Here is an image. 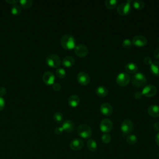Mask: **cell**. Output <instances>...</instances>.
<instances>
[{
	"label": "cell",
	"mask_w": 159,
	"mask_h": 159,
	"mask_svg": "<svg viewBox=\"0 0 159 159\" xmlns=\"http://www.w3.org/2000/svg\"><path fill=\"white\" fill-rule=\"evenodd\" d=\"M60 43L61 46L66 50L75 48L76 46V40L74 37L70 34L63 35L61 38Z\"/></svg>",
	"instance_id": "obj_1"
},
{
	"label": "cell",
	"mask_w": 159,
	"mask_h": 159,
	"mask_svg": "<svg viewBox=\"0 0 159 159\" xmlns=\"http://www.w3.org/2000/svg\"><path fill=\"white\" fill-rule=\"evenodd\" d=\"M132 83L137 87L143 86L147 82V78L145 75L140 72L134 73L132 78Z\"/></svg>",
	"instance_id": "obj_2"
},
{
	"label": "cell",
	"mask_w": 159,
	"mask_h": 159,
	"mask_svg": "<svg viewBox=\"0 0 159 159\" xmlns=\"http://www.w3.org/2000/svg\"><path fill=\"white\" fill-rule=\"evenodd\" d=\"M77 133L80 136L84 139L89 138L92 135V130L91 127L85 124H81L77 128Z\"/></svg>",
	"instance_id": "obj_3"
},
{
	"label": "cell",
	"mask_w": 159,
	"mask_h": 159,
	"mask_svg": "<svg viewBox=\"0 0 159 159\" xmlns=\"http://www.w3.org/2000/svg\"><path fill=\"white\" fill-rule=\"evenodd\" d=\"M45 61L48 66L53 68H57L61 64L60 58L56 54H51L48 55Z\"/></svg>",
	"instance_id": "obj_4"
},
{
	"label": "cell",
	"mask_w": 159,
	"mask_h": 159,
	"mask_svg": "<svg viewBox=\"0 0 159 159\" xmlns=\"http://www.w3.org/2000/svg\"><path fill=\"white\" fill-rule=\"evenodd\" d=\"M134 127L133 122L129 119H124L120 125V129L124 134H129L134 130Z\"/></svg>",
	"instance_id": "obj_5"
},
{
	"label": "cell",
	"mask_w": 159,
	"mask_h": 159,
	"mask_svg": "<svg viewBox=\"0 0 159 159\" xmlns=\"http://www.w3.org/2000/svg\"><path fill=\"white\" fill-rule=\"evenodd\" d=\"M116 83L122 86L127 85L130 80V77L129 75L125 72H120L116 76Z\"/></svg>",
	"instance_id": "obj_6"
},
{
	"label": "cell",
	"mask_w": 159,
	"mask_h": 159,
	"mask_svg": "<svg viewBox=\"0 0 159 159\" xmlns=\"http://www.w3.org/2000/svg\"><path fill=\"white\" fill-rule=\"evenodd\" d=\"M130 2H132L130 0H127L126 2L120 3L119 5H118L117 8V12L120 15L128 14L131 11Z\"/></svg>",
	"instance_id": "obj_7"
},
{
	"label": "cell",
	"mask_w": 159,
	"mask_h": 159,
	"mask_svg": "<svg viewBox=\"0 0 159 159\" xmlns=\"http://www.w3.org/2000/svg\"><path fill=\"white\" fill-rule=\"evenodd\" d=\"M100 129L104 133L109 132L113 127V123L109 119L106 118L102 119L100 122Z\"/></svg>",
	"instance_id": "obj_8"
},
{
	"label": "cell",
	"mask_w": 159,
	"mask_h": 159,
	"mask_svg": "<svg viewBox=\"0 0 159 159\" xmlns=\"http://www.w3.org/2000/svg\"><path fill=\"white\" fill-rule=\"evenodd\" d=\"M75 53L77 56L83 57L87 55L88 53V48L84 44L80 43L75 46Z\"/></svg>",
	"instance_id": "obj_9"
},
{
	"label": "cell",
	"mask_w": 159,
	"mask_h": 159,
	"mask_svg": "<svg viewBox=\"0 0 159 159\" xmlns=\"http://www.w3.org/2000/svg\"><path fill=\"white\" fill-rule=\"evenodd\" d=\"M157 91V89L155 86L153 84H148L145 86L141 92L143 95L147 97H151L154 96L156 94Z\"/></svg>",
	"instance_id": "obj_10"
},
{
	"label": "cell",
	"mask_w": 159,
	"mask_h": 159,
	"mask_svg": "<svg viewBox=\"0 0 159 159\" xmlns=\"http://www.w3.org/2000/svg\"><path fill=\"white\" fill-rule=\"evenodd\" d=\"M76 79L79 83L83 85L88 84L90 81L89 75L87 73L84 71H81L78 73L76 76Z\"/></svg>",
	"instance_id": "obj_11"
},
{
	"label": "cell",
	"mask_w": 159,
	"mask_h": 159,
	"mask_svg": "<svg viewBox=\"0 0 159 159\" xmlns=\"http://www.w3.org/2000/svg\"><path fill=\"white\" fill-rule=\"evenodd\" d=\"M132 42V43L134 44L135 45L139 46V47H142V46H144L147 44V39L143 35H135L133 38Z\"/></svg>",
	"instance_id": "obj_12"
},
{
	"label": "cell",
	"mask_w": 159,
	"mask_h": 159,
	"mask_svg": "<svg viewBox=\"0 0 159 159\" xmlns=\"http://www.w3.org/2000/svg\"><path fill=\"white\" fill-rule=\"evenodd\" d=\"M43 81L48 85L53 84L55 83V76L54 74L51 71H46L43 73L42 76Z\"/></svg>",
	"instance_id": "obj_13"
},
{
	"label": "cell",
	"mask_w": 159,
	"mask_h": 159,
	"mask_svg": "<svg viewBox=\"0 0 159 159\" xmlns=\"http://www.w3.org/2000/svg\"><path fill=\"white\" fill-rule=\"evenodd\" d=\"M70 147L73 150H80L84 147V142L80 139H74L70 142Z\"/></svg>",
	"instance_id": "obj_14"
},
{
	"label": "cell",
	"mask_w": 159,
	"mask_h": 159,
	"mask_svg": "<svg viewBox=\"0 0 159 159\" xmlns=\"http://www.w3.org/2000/svg\"><path fill=\"white\" fill-rule=\"evenodd\" d=\"M100 111L104 115L109 116L112 113L113 107L109 103L104 102L100 106Z\"/></svg>",
	"instance_id": "obj_15"
},
{
	"label": "cell",
	"mask_w": 159,
	"mask_h": 159,
	"mask_svg": "<svg viewBox=\"0 0 159 159\" xmlns=\"http://www.w3.org/2000/svg\"><path fill=\"white\" fill-rule=\"evenodd\" d=\"M61 127L63 130L67 132H71L75 129V123L71 120L67 119L63 122Z\"/></svg>",
	"instance_id": "obj_16"
},
{
	"label": "cell",
	"mask_w": 159,
	"mask_h": 159,
	"mask_svg": "<svg viewBox=\"0 0 159 159\" xmlns=\"http://www.w3.org/2000/svg\"><path fill=\"white\" fill-rule=\"evenodd\" d=\"M148 114L153 117L159 116V106L157 104L150 105L148 108Z\"/></svg>",
	"instance_id": "obj_17"
},
{
	"label": "cell",
	"mask_w": 159,
	"mask_h": 159,
	"mask_svg": "<svg viewBox=\"0 0 159 159\" xmlns=\"http://www.w3.org/2000/svg\"><path fill=\"white\" fill-rule=\"evenodd\" d=\"M80 101V99L79 96L76 94L70 96L68 99V102L69 105L71 107L77 106L79 104Z\"/></svg>",
	"instance_id": "obj_18"
},
{
	"label": "cell",
	"mask_w": 159,
	"mask_h": 159,
	"mask_svg": "<svg viewBox=\"0 0 159 159\" xmlns=\"http://www.w3.org/2000/svg\"><path fill=\"white\" fill-rule=\"evenodd\" d=\"M125 70L130 73H135L138 70V66L133 62L127 63L125 66Z\"/></svg>",
	"instance_id": "obj_19"
},
{
	"label": "cell",
	"mask_w": 159,
	"mask_h": 159,
	"mask_svg": "<svg viewBox=\"0 0 159 159\" xmlns=\"http://www.w3.org/2000/svg\"><path fill=\"white\" fill-rule=\"evenodd\" d=\"M152 73L155 76H159V61H154L150 65Z\"/></svg>",
	"instance_id": "obj_20"
},
{
	"label": "cell",
	"mask_w": 159,
	"mask_h": 159,
	"mask_svg": "<svg viewBox=\"0 0 159 159\" xmlns=\"http://www.w3.org/2000/svg\"><path fill=\"white\" fill-rule=\"evenodd\" d=\"M75 62V58L72 56H66L62 61L63 65L66 67H71L72 66Z\"/></svg>",
	"instance_id": "obj_21"
},
{
	"label": "cell",
	"mask_w": 159,
	"mask_h": 159,
	"mask_svg": "<svg viewBox=\"0 0 159 159\" xmlns=\"http://www.w3.org/2000/svg\"><path fill=\"white\" fill-rule=\"evenodd\" d=\"M96 93L99 96L104 97L107 95L108 90L104 86H99L96 89Z\"/></svg>",
	"instance_id": "obj_22"
},
{
	"label": "cell",
	"mask_w": 159,
	"mask_h": 159,
	"mask_svg": "<svg viewBox=\"0 0 159 159\" xmlns=\"http://www.w3.org/2000/svg\"><path fill=\"white\" fill-rule=\"evenodd\" d=\"M86 145H87V147L89 149V150L91 152H95L98 148L96 142H95L94 140H93L92 139H89L87 140Z\"/></svg>",
	"instance_id": "obj_23"
},
{
	"label": "cell",
	"mask_w": 159,
	"mask_h": 159,
	"mask_svg": "<svg viewBox=\"0 0 159 159\" xmlns=\"http://www.w3.org/2000/svg\"><path fill=\"white\" fill-rule=\"evenodd\" d=\"M19 2L20 6L26 9L31 7L33 4V1L32 0H20Z\"/></svg>",
	"instance_id": "obj_24"
},
{
	"label": "cell",
	"mask_w": 159,
	"mask_h": 159,
	"mask_svg": "<svg viewBox=\"0 0 159 159\" xmlns=\"http://www.w3.org/2000/svg\"><path fill=\"white\" fill-rule=\"evenodd\" d=\"M132 6L137 9H142L145 6V2L142 0H134L132 2Z\"/></svg>",
	"instance_id": "obj_25"
},
{
	"label": "cell",
	"mask_w": 159,
	"mask_h": 159,
	"mask_svg": "<svg viewBox=\"0 0 159 159\" xmlns=\"http://www.w3.org/2000/svg\"><path fill=\"white\" fill-rule=\"evenodd\" d=\"M11 13L14 16H18V15L20 14V13L22 12L20 6H19L17 4L12 5L11 7Z\"/></svg>",
	"instance_id": "obj_26"
},
{
	"label": "cell",
	"mask_w": 159,
	"mask_h": 159,
	"mask_svg": "<svg viewBox=\"0 0 159 159\" xmlns=\"http://www.w3.org/2000/svg\"><path fill=\"white\" fill-rule=\"evenodd\" d=\"M127 142L130 145H134L137 142V137L134 134H129L127 136L126 138Z\"/></svg>",
	"instance_id": "obj_27"
},
{
	"label": "cell",
	"mask_w": 159,
	"mask_h": 159,
	"mask_svg": "<svg viewBox=\"0 0 159 159\" xmlns=\"http://www.w3.org/2000/svg\"><path fill=\"white\" fill-rule=\"evenodd\" d=\"M117 4V0H106L105 5L108 9H113L114 8Z\"/></svg>",
	"instance_id": "obj_28"
},
{
	"label": "cell",
	"mask_w": 159,
	"mask_h": 159,
	"mask_svg": "<svg viewBox=\"0 0 159 159\" xmlns=\"http://www.w3.org/2000/svg\"><path fill=\"white\" fill-rule=\"evenodd\" d=\"M63 119V116L62 113L60 112H56L53 114V119L57 123H60L62 122Z\"/></svg>",
	"instance_id": "obj_29"
},
{
	"label": "cell",
	"mask_w": 159,
	"mask_h": 159,
	"mask_svg": "<svg viewBox=\"0 0 159 159\" xmlns=\"http://www.w3.org/2000/svg\"><path fill=\"white\" fill-rule=\"evenodd\" d=\"M55 73H56V75L59 78H63L65 77V76L66 75V71L65 70V69H63L62 68H58L56 70Z\"/></svg>",
	"instance_id": "obj_30"
},
{
	"label": "cell",
	"mask_w": 159,
	"mask_h": 159,
	"mask_svg": "<svg viewBox=\"0 0 159 159\" xmlns=\"http://www.w3.org/2000/svg\"><path fill=\"white\" fill-rule=\"evenodd\" d=\"M111 140V135L108 134L107 133H104L102 136H101V140L103 143H108L110 142Z\"/></svg>",
	"instance_id": "obj_31"
},
{
	"label": "cell",
	"mask_w": 159,
	"mask_h": 159,
	"mask_svg": "<svg viewBox=\"0 0 159 159\" xmlns=\"http://www.w3.org/2000/svg\"><path fill=\"white\" fill-rule=\"evenodd\" d=\"M132 42L129 39H124L122 43V45L123 46V47H124L125 48H130L132 46Z\"/></svg>",
	"instance_id": "obj_32"
},
{
	"label": "cell",
	"mask_w": 159,
	"mask_h": 159,
	"mask_svg": "<svg viewBox=\"0 0 159 159\" xmlns=\"http://www.w3.org/2000/svg\"><path fill=\"white\" fill-rule=\"evenodd\" d=\"M52 88L53 89L56 91H58L61 89V85L60 83H54L53 84H52Z\"/></svg>",
	"instance_id": "obj_33"
},
{
	"label": "cell",
	"mask_w": 159,
	"mask_h": 159,
	"mask_svg": "<svg viewBox=\"0 0 159 159\" xmlns=\"http://www.w3.org/2000/svg\"><path fill=\"white\" fill-rule=\"evenodd\" d=\"M55 133L57 134V135H60L63 133V129L62 128V127H60V126H58L55 129V130H54Z\"/></svg>",
	"instance_id": "obj_34"
},
{
	"label": "cell",
	"mask_w": 159,
	"mask_h": 159,
	"mask_svg": "<svg viewBox=\"0 0 159 159\" xmlns=\"http://www.w3.org/2000/svg\"><path fill=\"white\" fill-rule=\"evenodd\" d=\"M143 62L145 65H150L152 63L151 58L150 57H148V56H146V57H144Z\"/></svg>",
	"instance_id": "obj_35"
},
{
	"label": "cell",
	"mask_w": 159,
	"mask_h": 159,
	"mask_svg": "<svg viewBox=\"0 0 159 159\" xmlns=\"http://www.w3.org/2000/svg\"><path fill=\"white\" fill-rule=\"evenodd\" d=\"M5 106V101L4 98L0 96V111H2Z\"/></svg>",
	"instance_id": "obj_36"
},
{
	"label": "cell",
	"mask_w": 159,
	"mask_h": 159,
	"mask_svg": "<svg viewBox=\"0 0 159 159\" xmlns=\"http://www.w3.org/2000/svg\"><path fill=\"white\" fill-rule=\"evenodd\" d=\"M142 96L143 94L141 91H136L134 93V97L137 99H140L142 97Z\"/></svg>",
	"instance_id": "obj_37"
},
{
	"label": "cell",
	"mask_w": 159,
	"mask_h": 159,
	"mask_svg": "<svg viewBox=\"0 0 159 159\" xmlns=\"http://www.w3.org/2000/svg\"><path fill=\"white\" fill-rule=\"evenodd\" d=\"M7 92V90L6 89V88L4 87H0V96H2L6 95Z\"/></svg>",
	"instance_id": "obj_38"
},
{
	"label": "cell",
	"mask_w": 159,
	"mask_h": 159,
	"mask_svg": "<svg viewBox=\"0 0 159 159\" xmlns=\"http://www.w3.org/2000/svg\"><path fill=\"white\" fill-rule=\"evenodd\" d=\"M6 2L10 4L14 5V4H17V3L19 2V1H17V0H6Z\"/></svg>",
	"instance_id": "obj_39"
},
{
	"label": "cell",
	"mask_w": 159,
	"mask_h": 159,
	"mask_svg": "<svg viewBox=\"0 0 159 159\" xmlns=\"http://www.w3.org/2000/svg\"><path fill=\"white\" fill-rule=\"evenodd\" d=\"M154 56L155 58L159 59V47H157L154 51Z\"/></svg>",
	"instance_id": "obj_40"
},
{
	"label": "cell",
	"mask_w": 159,
	"mask_h": 159,
	"mask_svg": "<svg viewBox=\"0 0 159 159\" xmlns=\"http://www.w3.org/2000/svg\"><path fill=\"white\" fill-rule=\"evenodd\" d=\"M153 128L155 130L159 131V122H155L153 124Z\"/></svg>",
	"instance_id": "obj_41"
},
{
	"label": "cell",
	"mask_w": 159,
	"mask_h": 159,
	"mask_svg": "<svg viewBox=\"0 0 159 159\" xmlns=\"http://www.w3.org/2000/svg\"><path fill=\"white\" fill-rule=\"evenodd\" d=\"M155 141L157 144L158 145V146L159 147V132H158V134L156 135L155 136Z\"/></svg>",
	"instance_id": "obj_42"
},
{
	"label": "cell",
	"mask_w": 159,
	"mask_h": 159,
	"mask_svg": "<svg viewBox=\"0 0 159 159\" xmlns=\"http://www.w3.org/2000/svg\"><path fill=\"white\" fill-rule=\"evenodd\" d=\"M158 41H159V37H158Z\"/></svg>",
	"instance_id": "obj_43"
}]
</instances>
